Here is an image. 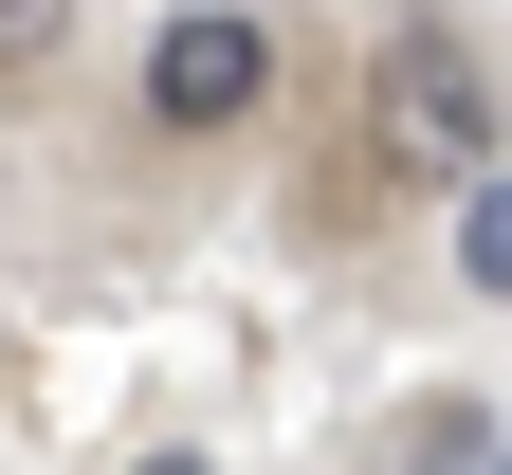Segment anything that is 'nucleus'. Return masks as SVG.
Segmentation results:
<instances>
[{
    "label": "nucleus",
    "mask_w": 512,
    "mask_h": 475,
    "mask_svg": "<svg viewBox=\"0 0 512 475\" xmlns=\"http://www.w3.org/2000/svg\"><path fill=\"white\" fill-rule=\"evenodd\" d=\"M458 275H476V293H512V165L458 201Z\"/></svg>",
    "instance_id": "nucleus-3"
},
{
    "label": "nucleus",
    "mask_w": 512,
    "mask_h": 475,
    "mask_svg": "<svg viewBox=\"0 0 512 475\" xmlns=\"http://www.w3.org/2000/svg\"><path fill=\"white\" fill-rule=\"evenodd\" d=\"M55 37H74V0H0V74H37Z\"/></svg>",
    "instance_id": "nucleus-4"
},
{
    "label": "nucleus",
    "mask_w": 512,
    "mask_h": 475,
    "mask_svg": "<svg viewBox=\"0 0 512 475\" xmlns=\"http://www.w3.org/2000/svg\"><path fill=\"white\" fill-rule=\"evenodd\" d=\"M147 475H220V457H147Z\"/></svg>",
    "instance_id": "nucleus-5"
},
{
    "label": "nucleus",
    "mask_w": 512,
    "mask_h": 475,
    "mask_svg": "<svg viewBox=\"0 0 512 475\" xmlns=\"http://www.w3.org/2000/svg\"><path fill=\"white\" fill-rule=\"evenodd\" d=\"M256 92H275V37L220 19V0H183V19L147 37V128H238Z\"/></svg>",
    "instance_id": "nucleus-1"
},
{
    "label": "nucleus",
    "mask_w": 512,
    "mask_h": 475,
    "mask_svg": "<svg viewBox=\"0 0 512 475\" xmlns=\"http://www.w3.org/2000/svg\"><path fill=\"white\" fill-rule=\"evenodd\" d=\"M384 147H403V165H494V92H476L458 37H403V55H384Z\"/></svg>",
    "instance_id": "nucleus-2"
}]
</instances>
